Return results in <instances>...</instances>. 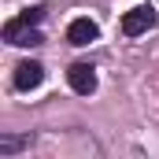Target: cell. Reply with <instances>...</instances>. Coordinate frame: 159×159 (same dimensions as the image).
<instances>
[{
    "mask_svg": "<svg viewBox=\"0 0 159 159\" xmlns=\"http://www.w3.org/2000/svg\"><path fill=\"white\" fill-rule=\"evenodd\" d=\"M156 26V11L152 7H129L126 15H122V34L126 37H141V34H148Z\"/></svg>",
    "mask_w": 159,
    "mask_h": 159,
    "instance_id": "6da1fadb",
    "label": "cell"
},
{
    "mask_svg": "<svg viewBox=\"0 0 159 159\" xmlns=\"http://www.w3.org/2000/svg\"><path fill=\"white\" fill-rule=\"evenodd\" d=\"M41 81H44V67L41 63H34V59H22L19 67H15V89H37Z\"/></svg>",
    "mask_w": 159,
    "mask_h": 159,
    "instance_id": "3957f363",
    "label": "cell"
},
{
    "mask_svg": "<svg viewBox=\"0 0 159 159\" xmlns=\"http://www.w3.org/2000/svg\"><path fill=\"white\" fill-rule=\"evenodd\" d=\"M96 37H100V26L93 19H74L67 26V41L70 44H89V41H96Z\"/></svg>",
    "mask_w": 159,
    "mask_h": 159,
    "instance_id": "277c9868",
    "label": "cell"
},
{
    "mask_svg": "<svg viewBox=\"0 0 159 159\" xmlns=\"http://www.w3.org/2000/svg\"><path fill=\"white\" fill-rule=\"evenodd\" d=\"M67 81H70V89H74V93H81V96L96 93V70H93L89 63H74V67L67 70Z\"/></svg>",
    "mask_w": 159,
    "mask_h": 159,
    "instance_id": "7a4b0ae2",
    "label": "cell"
},
{
    "mask_svg": "<svg viewBox=\"0 0 159 159\" xmlns=\"http://www.w3.org/2000/svg\"><path fill=\"white\" fill-rule=\"evenodd\" d=\"M41 15H44V7H26V11H22L19 19H22L26 26H37V22H41Z\"/></svg>",
    "mask_w": 159,
    "mask_h": 159,
    "instance_id": "5b68a950",
    "label": "cell"
}]
</instances>
